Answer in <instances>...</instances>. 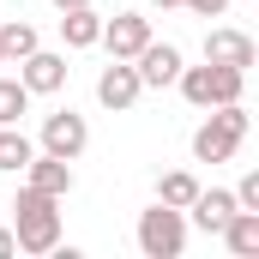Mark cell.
<instances>
[{"mask_svg": "<svg viewBox=\"0 0 259 259\" xmlns=\"http://www.w3.org/2000/svg\"><path fill=\"white\" fill-rule=\"evenodd\" d=\"M18 223H12V247L18 253H55L61 247V199L36 193V187H18Z\"/></svg>", "mask_w": 259, "mask_h": 259, "instance_id": "1", "label": "cell"}, {"mask_svg": "<svg viewBox=\"0 0 259 259\" xmlns=\"http://www.w3.org/2000/svg\"><path fill=\"white\" fill-rule=\"evenodd\" d=\"M175 84H181V97L193 103V109H223V103H241V91H247V72L241 66H181L175 72Z\"/></svg>", "mask_w": 259, "mask_h": 259, "instance_id": "2", "label": "cell"}, {"mask_svg": "<svg viewBox=\"0 0 259 259\" xmlns=\"http://www.w3.org/2000/svg\"><path fill=\"white\" fill-rule=\"evenodd\" d=\"M241 139H247V109H241V103L211 109V121L193 133V163H229Z\"/></svg>", "mask_w": 259, "mask_h": 259, "instance_id": "3", "label": "cell"}, {"mask_svg": "<svg viewBox=\"0 0 259 259\" xmlns=\"http://www.w3.org/2000/svg\"><path fill=\"white\" fill-rule=\"evenodd\" d=\"M187 247V211H175V205H151V211H139V253L145 259H181Z\"/></svg>", "mask_w": 259, "mask_h": 259, "instance_id": "4", "label": "cell"}, {"mask_svg": "<svg viewBox=\"0 0 259 259\" xmlns=\"http://www.w3.org/2000/svg\"><path fill=\"white\" fill-rule=\"evenodd\" d=\"M66 55H55V49H30L24 61H18V84L30 91V97H55V91H66Z\"/></svg>", "mask_w": 259, "mask_h": 259, "instance_id": "5", "label": "cell"}, {"mask_svg": "<svg viewBox=\"0 0 259 259\" xmlns=\"http://www.w3.org/2000/svg\"><path fill=\"white\" fill-rule=\"evenodd\" d=\"M91 145V127H84V115H72V109H55V115H42V151L49 157H78Z\"/></svg>", "mask_w": 259, "mask_h": 259, "instance_id": "6", "label": "cell"}, {"mask_svg": "<svg viewBox=\"0 0 259 259\" xmlns=\"http://www.w3.org/2000/svg\"><path fill=\"white\" fill-rule=\"evenodd\" d=\"M115 61H133L145 42H151V18L145 12H115V18H103V36H97Z\"/></svg>", "mask_w": 259, "mask_h": 259, "instance_id": "7", "label": "cell"}, {"mask_svg": "<svg viewBox=\"0 0 259 259\" xmlns=\"http://www.w3.org/2000/svg\"><path fill=\"white\" fill-rule=\"evenodd\" d=\"M181 49H175V42H145V49H139V55H133V72H139V84H157V91H163V84H175V72H181Z\"/></svg>", "mask_w": 259, "mask_h": 259, "instance_id": "8", "label": "cell"}, {"mask_svg": "<svg viewBox=\"0 0 259 259\" xmlns=\"http://www.w3.org/2000/svg\"><path fill=\"white\" fill-rule=\"evenodd\" d=\"M139 91H145V84H139L133 61H109V66H103V78H97V103H103V109H115V115L139 103Z\"/></svg>", "mask_w": 259, "mask_h": 259, "instance_id": "9", "label": "cell"}, {"mask_svg": "<svg viewBox=\"0 0 259 259\" xmlns=\"http://www.w3.org/2000/svg\"><path fill=\"white\" fill-rule=\"evenodd\" d=\"M24 187H36V193H49V199H66V193H72V163L36 151V157L24 163Z\"/></svg>", "mask_w": 259, "mask_h": 259, "instance_id": "10", "label": "cell"}, {"mask_svg": "<svg viewBox=\"0 0 259 259\" xmlns=\"http://www.w3.org/2000/svg\"><path fill=\"white\" fill-rule=\"evenodd\" d=\"M253 36H241V30H223V24H211V30H205V61H217V66H241V72H247V66H253Z\"/></svg>", "mask_w": 259, "mask_h": 259, "instance_id": "11", "label": "cell"}, {"mask_svg": "<svg viewBox=\"0 0 259 259\" xmlns=\"http://www.w3.org/2000/svg\"><path fill=\"white\" fill-rule=\"evenodd\" d=\"M217 235H223V247H229L235 259H253L259 253V211H241V205H235L229 223H223Z\"/></svg>", "mask_w": 259, "mask_h": 259, "instance_id": "12", "label": "cell"}, {"mask_svg": "<svg viewBox=\"0 0 259 259\" xmlns=\"http://www.w3.org/2000/svg\"><path fill=\"white\" fill-rule=\"evenodd\" d=\"M61 36H66V49H97L103 12H97V6H66L61 12Z\"/></svg>", "mask_w": 259, "mask_h": 259, "instance_id": "13", "label": "cell"}, {"mask_svg": "<svg viewBox=\"0 0 259 259\" xmlns=\"http://www.w3.org/2000/svg\"><path fill=\"white\" fill-rule=\"evenodd\" d=\"M187 211H193V223L205 229V235H217V229L229 223V211H235V193H223V187H211V193H205V187H199Z\"/></svg>", "mask_w": 259, "mask_h": 259, "instance_id": "14", "label": "cell"}, {"mask_svg": "<svg viewBox=\"0 0 259 259\" xmlns=\"http://www.w3.org/2000/svg\"><path fill=\"white\" fill-rule=\"evenodd\" d=\"M30 49H42V42H36V24H18V18L0 24V61H6V66H18Z\"/></svg>", "mask_w": 259, "mask_h": 259, "instance_id": "15", "label": "cell"}, {"mask_svg": "<svg viewBox=\"0 0 259 259\" xmlns=\"http://www.w3.org/2000/svg\"><path fill=\"white\" fill-rule=\"evenodd\" d=\"M30 157H36V145H30L24 133H18V127H0V169H6V175H18Z\"/></svg>", "mask_w": 259, "mask_h": 259, "instance_id": "16", "label": "cell"}, {"mask_svg": "<svg viewBox=\"0 0 259 259\" xmlns=\"http://www.w3.org/2000/svg\"><path fill=\"white\" fill-rule=\"evenodd\" d=\"M193 193H199V181L187 175V169H169V175L157 181V199H163V205H175V211H187V205H193Z\"/></svg>", "mask_w": 259, "mask_h": 259, "instance_id": "17", "label": "cell"}, {"mask_svg": "<svg viewBox=\"0 0 259 259\" xmlns=\"http://www.w3.org/2000/svg\"><path fill=\"white\" fill-rule=\"evenodd\" d=\"M24 115H30V91L18 78H0V127H18Z\"/></svg>", "mask_w": 259, "mask_h": 259, "instance_id": "18", "label": "cell"}, {"mask_svg": "<svg viewBox=\"0 0 259 259\" xmlns=\"http://www.w3.org/2000/svg\"><path fill=\"white\" fill-rule=\"evenodd\" d=\"M235 205H241V211H259V175H241V187H235Z\"/></svg>", "mask_w": 259, "mask_h": 259, "instance_id": "19", "label": "cell"}, {"mask_svg": "<svg viewBox=\"0 0 259 259\" xmlns=\"http://www.w3.org/2000/svg\"><path fill=\"white\" fill-rule=\"evenodd\" d=\"M181 6H187L193 18H223V12H229V0H181Z\"/></svg>", "mask_w": 259, "mask_h": 259, "instance_id": "20", "label": "cell"}, {"mask_svg": "<svg viewBox=\"0 0 259 259\" xmlns=\"http://www.w3.org/2000/svg\"><path fill=\"white\" fill-rule=\"evenodd\" d=\"M6 253H18V247H12V229H0V259Z\"/></svg>", "mask_w": 259, "mask_h": 259, "instance_id": "21", "label": "cell"}, {"mask_svg": "<svg viewBox=\"0 0 259 259\" xmlns=\"http://www.w3.org/2000/svg\"><path fill=\"white\" fill-rule=\"evenodd\" d=\"M55 6H61V12H66V6H91V0H55Z\"/></svg>", "mask_w": 259, "mask_h": 259, "instance_id": "22", "label": "cell"}, {"mask_svg": "<svg viewBox=\"0 0 259 259\" xmlns=\"http://www.w3.org/2000/svg\"><path fill=\"white\" fill-rule=\"evenodd\" d=\"M157 6H181V0H157Z\"/></svg>", "mask_w": 259, "mask_h": 259, "instance_id": "23", "label": "cell"}, {"mask_svg": "<svg viewBox=\"0 0 259 259\" xmlns=\"http://www.w3.org/2000/svg\"><path fill=\"white\" fill-rule=\"evenodd\" d=\"M0 66H6V61H0Z\"/></svg>", "mask_w": 259, "mask_h": 259, "instance_id": "24", "label": "cell"}]
</instances>
